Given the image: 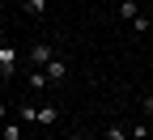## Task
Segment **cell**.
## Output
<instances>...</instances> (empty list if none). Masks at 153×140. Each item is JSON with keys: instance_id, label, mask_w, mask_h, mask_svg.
I'll return each mask as SVG.
<instances>
[{"instance_id": "obj_14", "label": "cell", "mask_w": 153, "mask_h": 140, "mask_svg": "<svg viewBox=\"0 0 153 140\" xmlns=\"http://www.w3.org/2000/svg\"><path fill=\"white\" fill-rule=\"evenodd\" d=\"M132 140H136V136H132Z\"/></svg>"}, {"instance_id": "obj_13", "label": "cell", "mask_w": 153, "mask_h": 140, "mask_svg": "<svg viewBox=\"0 0 153 140\" xmlns=\"http://www.w3.org/2000/svg\"><path fill=\"white\" fill-rule=\"evenodd\" d=\"M4 115H9V110H4V106H0V123H4Z\"/></svg>"}, {"instance_id": "obj_3", "label": "cell", "mask_w": 153, "mask_h": 140, "mask_svg": "<svg viewBox=\"0 0 153 140\" xmlns=\"http://www.w3.org/2000/svg\"><path fill=\"white\" fill-rule=\"evenodd\" d=\"M43 72H47V81L55 85V81H64V76H68V64H64V59H51V64H43Z\"/></svg>"}, {"instance_id": "obj_11", "label": "cell", "mask_w": 153, "mask_h": 140, "mask_svg": "<svg viewBox=\"0 0 153 140\" xmlns=\"http://www.w3.org/2000/svg\"><path fill=\"white\" fill-rule=\"evenodd\" d=\"M132 136H136V140H149V119H145V123H136V127H132Z\"/></svg>"}, {"instance_id": "obj_4", "label": "cell", "mask_w": 153, "mask_h": 140, "mask_svg": "<svg viewBox=\"0 0 153 140\" xmlns=\"http://www.w3.org/2000/svg\"><path fill=\"white\" fill-rule=\"evenodd\" d=\"M119 17H123V21H136V17H140V4H136V0H119Z\"/></svg>"}, {"instance_id": "obj_1", "label": "cell", "mask_w": 153, "mask_h": 140, "mask_svg": "<svg viewBox=\"0 0 153 140\" xmlns=\"http://www.w3.org/2000/svg\"><path fill=\"white\" fill-rule=\"evenodd\" d=\"M17 59H22V55H17V47L4 38V43H0V76H13V72H17Z\"/></svg>"}, {"instance_id": "obj_12", "label": "cell", "mask_w": 153, "mask_h": 140, "mask_svg": "<svg viewBox=\"0 0 153 140\" xmlns=\"http://www.w3.org/2000/svg\"><path fill=\"white\" fill-rule=\"evenodd\" d=\"M64 140H85V136H81V132H72V136H64Z\"/></svg>"}, {"instance_id": "obj_9", "label": "cell", "mask_w": 153, "mask_h": 140, "mask_svg": "<svg viewBox=\"0 0 153 140\" xmlns=\"http://www.w3.org/2000/svg\"><path fill=\"white\" fill-rule=\"evenodd\" d=\"M106 140H128V132H123L119 123H111V127H106Z\"/></svg>"}, {"instance_id": "obj_5", "label": "cell", "mask_w": 153, "mask_h": 140, "mask_svg": "<svg viewBox=\"0 0 153 140\" xmlns=\"http://www.w3.org/2000/svg\"><path fill=\"white\" fill-rule=\"evenodd\" d=\"M17 119H22V123H38V106H26V102H22V110H17Z\"/></svg>"}, {"instance_id": "obj_6", "label": "cell", "mask_w": 153, "mask_h": 140, "mask_svg": "<svg viewBox=\"0 0 153 140\" xmlns=\"http://www.w3.org/2000/svg\"><path fill=\"white\" fill-rule=\"evenodd\" d=\"M43 85H51V81H47V72H43V68H34V72H30V89H43Z\"/></svg>"}, {"instance_id": "obj_10", "label": "cell", "mask_w": 153, "mask_h": 140, "mask_svg": "<svg viewBox=\"0 0 153 140\" xmlns=\"http://www.w3.org/2000/svg\"><path fill=\"white\" fill-rule=\"evenodd\" d=\"M140 110H145V119L153 123V93H145V98H140Z\"/></svg>"}, {"instance_id": "obj_8", "label": "cell", "mask_w": 153, "mask_h": 140, "mask_svg": "<svg viewBox=\"0 0 153 140\" xmlns=\"http://www.w3.org/2000/svg\"><path fill=\"white\" fill-rule=\"evenodd\" d=\"M47 4H51V0H26V13L38 17V13H47Z\"/></svg>"}, {"instance_id": "obj_2", "label": "cell", "mask_w": 153, "mask_h": 140, "mask_svg": "<svg viewBox=\"0 0 153 140\" xmlns=\"http://www.w3.org/2000/svg\"><path fill=\"white\" fill-rule=\"evenodd\" d=\"M26 59H30L34 68H43V64H51V59H55V51H51V43L43 38V43H34V47H30V55H26Z\"/></svg>"}, {"instance_id": "obj_7", "label": "cell", "mask_w": 153, "mask_h": 140, "mask_svg": "<svg viewBox=\"0 0 153 140\" xmlns=\"http://www.w3.org/2000/svg\"><path fill=\"white\" fill-rule=\"evenodd\" d=\"M55 115H60L55 106H38V123H43V127H47V123H55Z\"/></svg>"}, {"instance_id": "obj_15", "label": "cell", "mask_w": 153, "mask_h": 140, "mask_svg": "<svg viewBox=\"0 0 153 140\" xmlns=\"http://www.w3.org/2000/svg\"><path fill=\"white\" fill-rule=\"evenodd\" d=\"M17 140H22V136H17Z\"/></svg>"}]
</instances>
